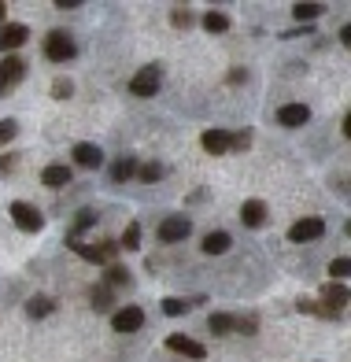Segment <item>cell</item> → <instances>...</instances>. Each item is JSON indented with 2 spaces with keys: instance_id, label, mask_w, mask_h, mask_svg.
I'll list each match as a JSON object with an SVG mask.
<instances>
[{
  "instance_id": "e0dca14e",
  "label": "cell",
  "mask_w": 351,
  "mask_h": 362,
  "mask_svg": "<svg viewBox=\"0 0 351 362\" xmlns=\"http://www.w3.org/2000/svg\"><path fill=\"white\" fill-rule=\"evenodd\" d=\"M229 248H233V237L226 229H211V233H204V240H200V251L211 255V259H215V255H226Z\"/></svg>"
},
{
  "instance_id": "4dcf8cb0",
  "label": "cell",
  "mask_w": 351,
  "mask_h": 362,
  "mask_svg": "<svg viewBox=\"0 0 351 362\" xmlns=\"http://www.w3.org/2000/svg\"><path fill=\"white\" fill-rule=\"evenodd\" d=\"M189 23H193V12H189V8H174V12H170V26L185 30Z\"/></svg>"
},
{
  "instance_id": "52a82bcc",
  "label": "cell",
  "mask_w": 351,
  "mask_h": 362,
  "mask_svg": "<svg viewBox=\"0 0 351 362\" xmlns=\"http://www.w3.org/2000/svg\"><path fill=\"white\" fill-rule=\"evenodd\" d=\"M189 233H193V218H189V215H167L163 222H159L155 237L163 244H182Z\"/></svg>"
},
{
  "instance_id": "83f0119b",
  "label": "cell",
  "mask_w": 351,
  "mask_h": 362,
  "mask_svg": "<svg viewBox=\"0 0 351 362\" xmlns=\"http://www.w3.org/2000/svg\"><path fill=\"white\" fill-rule=\"evenodd\" d=\"M329 278L344 285V281L351 278V259H344V255H340V259H333V263H329Z\"/></svg>"
},
{
  "instance_id": "7402d4cb",
  "label": "cell",
  "mask_w": 351,
  "mask_h": 362,
  "mask_svg": "<svg viewBox=\"0 0 351 362\" xmlns=\"http://www.w3.org/2000/svg\"><path fill=\"white\" fill-rule=\"evenodd\" d=\"M89 303H93V311H111L115 307V292H111V285H93L89 289Z\"/></svg>"
},
{
  "instance_id": "836d02e7",
  "label": "cell",
  "mask_w": 351,
  "mask_h": 362,
  "mask_svg": "<svg viewBox=\"0 0 351 362\" xmlns=\"http://www.w3.org/2000/svg\"><path fill=\"white\" fill-rule=\"evenodd\" d=\"M340 45H344V48H351V23H344V26H340Z\"/></svg>"
},
{
  "instance_id": "74e56055",
  "label": "cell",
  "mask_w": 351,
  "mask_h": 362,
  "mask_svg": "<svg viewBox=\"0 0 351 362\" xmlns=\"http://www.w3.org/2000/svg\"><path fill=\"white\" fill-rule=\"evenodd\" d=\"M4 23H8V4L0 0V26H4Z\"/></svg>"
},
{
  "instance_id": "cb8c5ba5",
  "label": "cell",
  "mask_w": 351,
  "mask_h": 362,
  "mask_svg": "<svg viewBox=\"0 0 351 362\" xmlns=\"http://www.w3.org/2000/svg\"><path fill=\"white\" fill-rule=\"evenodd\" d=\"M52 311H56V300H52V296H30V300H26V314L30 318H48Z\"/></svg>"
},
{
  "instance_id": "277c9868",
  "label": "cell",
  "mask_w": 351,
  "mask_h": 362,
  "mask_svg": "<svg viewBox=\"0 0 351 362\" xmlns=\"http://www.w3.org/2000/svg\"><path fill=\"white\" fill-rule=\"evenodd\" d=\"M8 215H12V222L23 233H41V229H45V215H41V207L26 204V200H15V204L8 207Z\"/></svg>"
},
{
  "instance_id": "7a4b0ae2",
  "label": "cell",
  "mask_w": 351,
  "mask_h": 362,
  "mask_svg": "<svg viewBox=\"0 0 351 362\" xmlns=\"http://www.w3.org/2000/svg\"><path fill=\"white\" fill-rule=\"evenodd\" d=\"M159 85H163V67H159V63H148V67H141L130 78V93L137 100H148V97L159 93Z\"/></svg>"
},
{
  "instance_id": "2e32d148",
  "label": "cell",
  "mask_w": 351,
  "mask_h": 362,
  "mask_svg": "<svg viewBox=\"0 0 351 362\" xmlns=\"http://www.w3.org/2000/svg\"><path fill=\"white\" fill-rule=\"evenodd\" d=\"M70 178H74V170L67 163H48L45 170H41V185L45 189H67Z\"/></svg>"
},
{
  "instance_id": "ac0fdd59",
  "label": "cell",
  "mask_w": 351,
  "mask_h": 362,
  "mask_svg": "<svg viewBox=\"0 0 351 362\" xmlns=\"http://www.w3.org/2000/svg\"><path fill=\"white\" fill-rule=\"evenodd\" d=\"M207 329L215 336H233V333H240V318H233L226 311H215V314L207 318Z\"/></svg>"
},
{
  "instance_id": "e575fe53",
  "label": "cell",
  "mask_w": 351,
  "mask_h": 362,
  "mask_svg": "<svg viewBox=\"0 0 351 362\" xmlns=\"http://www.w3.org/2000/svg\"><path fill=\"white\" fill-rule=\"evenodd\" d=\"M248 144H252V133L248 130H244L240 137H233V148H248Z\"/></svg>"
},
{
  "instance_id": "f546056e",
  "label": "cell",
  "mask_w": 351,
  "mask_h": 362,
  "mask_svg": "<svg viewBox=\"0 0 351 362\" xmlns=\"http://www.w3.org/2000/svg\"><path fill=\"white\" fill-rule=\"evenodd\" d=\"M52 97H56V100H70L74 97V82L70 78H56V82H52Z\"/></svg>"
},
{
  "instance_id": "484cf974",
  "label": "cell",
  "mask_w": 351,
  "mask_h": 362,
  "mask_svg": "<svg viewBox=\"0 0 351 362\" xmlns=\"http://www.w3.org/2000/svg\"><path fill=\"white\" fill-rule=\"evenodd\" d=\"M119 248H122V251H137V248H141V222H130V226H126Z\"/></svg>"
},
{
  "instance_id": "d6a6232c",
  "label": "cell",
  "mask_w": 351,
  "mask_h": 362,
  "mask_svg": "<svg viewBox=\"0 0 351 362\" xmlns=\"http://www.w3.org/2000/svg\"><path fill=\"white\" fill-rule=\"evenodd\" d=\"M93 222H97V215H93V211H78V226H74V237H78L82 229H89Z\"/></svg>"
},
{
  "instance_id": "6da1fadb",
  "label": "cell",
  "mask_w": 351,
  "mask_h": 362,
  "mask_svg": "<svg viewBox=\"0 0 351 362\" xmlns=\"http://www.w3.org/2000/svg\"><path fill=\"white\" fill-rule=\"evenodd\" d=\"M41 48H45L48 63H70L74 56H78V41H74L67 30H48L45 41H41Z\"/></svg>"
},
{
  "instance_id": "30bf717a",
  "label": "cell",
  "mask_w": 351,
  "mask_h": 362,
  "mask_svg": "<svg viewBox=\"0 0 351 362\" xmlns=\"http://www.w3.org/2000/svg\"><path fill=\"white\" fill-rule=\"evenodd\" d=\"M70 159H74V166H82V170H100L104 166V148L89 144V141H78L70 148Z\"/></svg>"
},
{
  "instance_id": "9a60e30c",
  "label": "cell",
  "mask_w": 351,
  "mask_h": 362,
  "mask_svg": "<svg viewBox=\"0 0 351 362\" xmlns=\"http://www.w3.org/2000/svg\"><path fill=\"white\" fill-rule=\"evenodd\" d=\"M348 303H351L348 285H340V281H329V285H322V307H325L329 314H340Z\"/></svg>"
},
{
  "instance_id": "1f68e13d",
  "label": "cell",
  "mask_w": 351,
  "mask_h": 362,
  "mask_svg": "<svg viewBox=\"0 0 351 362\" xmlns=\"http://www.w3.org/2000/svg\"><path fill=\"white\" fill-rule=\"evenodd\" d=\"M15 166H19V155H15V152H4V155H0V174H12Z\"/></svg>"
},
{
  "instance_id": "3957f363",
  "label": "cell",
  "mask_w": 351,
  "mask_h": 362,
  "mask_svg": "<svg viewBox=\"0 0 351 362\" xmlns=\"http://www.w3.org/2000/svg\"><path fill=\"white\" fill-rule=\"evenodd\" d=\"M111 329L119 336H130V333H137V329H144V307H137V303L115 307L111 311Z\"/></svg>"
},
{
  "instance_id": "d590c367",
  "label": "cell",
  "mask_w": 351,
  "mask_h": 362,
  "mask_svg": "<svg viewBox=\"0 0 351 362\" xmlns=\"http://www.w3.org/2000/svg\"><path fill=\"white\" fill-rule=\"evenodd\" d=\"M244 78H248V74H244V70H240V67H237V70H233V74H229V85H240V82H244Z\"/></svg>"
},
{
  "instance_id": "7c38bea8",
  "label": "cell",
  "mask_w": 351,
  "mask_h": 362,
  "mask_svg": "<svg viewBox=\"0 0 351 362\" xmlns=\"http://www.w3.org/2000/svg\"><path fill=\"white\" fill-rule=\"evenodd\" d=\"M200 148H204L207 155H226V152H233V133L229 130H204L200 133Z\"/></svg>"
},
{
  "instance_id": "d4e9b609",
  "label": "cell",
  "mask_w": 351,
  "mask_h": 362,
  "mask_svg": "<svg viewBox=\"0 0 351 362\" xmlns=\"http://www.w3.org/2000/svg\"><path fill=\"white\" fill-rule=\"evenodd\" d=\"M133 278H130V270H126V266H119V263H111V266H104V285H111V289H126V285H130Z\"/></svg>"
},
{
  "instance_id": "f1b7e54d",
  "label": "cell",
  "mask_w": 351,
  "mask_h": 362,
  "mask_svg": "<svg viewBox=\"0 0 351 362\" xmlns=\"http://www.w3.org/2000/svg\"><path fill=\"white\" fill-rule=\"evenodd\" d=\"M15 137H19V122L15 119H0V148L12 144Z\"/></svg>"
},
{
  "instance_id": "ba28073f",
  "label": "cell",
  "mask_w": 351,
  "mask_h": 362,
  "mask_svg": "<svg viewBox=\"0 0 351 362\" xmlns=\"http://www.w3.org/2000/svg\"><path fill=\"white\" fill-rule=\"evenodd\" d=\"M23 78H26L23 56H4V59H0V97H4V93H12Z\"/></svg>"
},
{
  "instance_id": "5b68a950",
  "label": "cell",
  "mask_w": 351,
  "mask_h": 362,
  "mask_svg": "<svg viewBox=\"0 0 351 362\" xmlns=\"http://www.w3.org/2000/svg\"><path fill=\"white\" fill-rule=\"evenodd\" d=\"M285 237H289L292 244H311V240H318V237H325V218H318V215L296 218Z\"/></svg>"
},
{
  "instance_id": "5bb4252c",
  "label": "cell",
  "mask_w": 351,
  "mask_h": 362,
  "mask_svg": "<svg viewBox=\"0 0 351 362\" xmlns=\"http://www.w3.org/2000/svg\"><path fill=\"white\" fill-rule=\"evenodd\" d=\"M240 222H244V226H248V229H263V226H267V222H270V211H267V200H244V204H240Z\"/></svg>"
},
{
  "instance_id": "4fadbf2b",
  "label": "cell",
  "mask_w": 351,
  "mask_h": 362,
  "mask_svg": "<svg viewBox=\"0 0 351 362\" xmlns=\"http://www.w3.org/2000/svg\"><path fill=\"white\" fill-rule=\"evenodd\" d=\"M167 347L174 351V355H185V359H207V347L200 344V340H193V336H185V333H170L167 336Z\"/></svg>"
},
{
  "instance_id": "8d00e7d4",
  "label": "cell",
  "mask_w": 351,
  "mask_h": 362,
  "mask_svg": "<svg viewBox=\"0 0 351 362\" xmlns=\"http://www.w3.org/2000/svg\"><path fill=\"white\" fill-rule=\"evenodd\" d=\"M340 133H344V137H348V141H351V111L344 115V126H340Z\"/></svg>"
},
{
  "instance_id": "4316f807",
  "label": "cell",
  "mask_w": 351,
  "mask_h": 362,
  "mask_svg": "<svg viewBox=\"0 0 351 362\" xmlns=\"http://www.w3.org/2000/svg\"><path fill=\"white\" fill-rule=\"evenodd\" d=\"M193 307H189V300H178V296H167L163 300V314L167 318H182V314H189Z\"/></svg>"
},
{
  "instance_id": "f35d334b",
  "label": "cell",
  "mask_w": 351,
  "mask_h": 362,
  "mask_svg": "<svg viewBox=\"0 0 351 362\" xmlns=\"http://www.w3.org/2000/svg\"><path fill=\"white\" fill-rule=\"evenodd\" d=\"M344 233H348V237H351V222H348V226H344Z\"/></svg>"
},
{
  "instance_id": "8992f818",
  "label": "cell",
  "mask_w": 351,
  "mask_h": 362,
  "mask_svg": "<svg viewBox=\"0 0 351 362\" xmlns=\"http://www.w3.org/2000/svg\"><path fill=\"white\" fill-rule=\"evenodd\" d=\"M70 248L82 255V259H89V263H100V266H111L115 259H119V240H100V244H78L70 237Z\"/></svg>"
},
{
  "instance_id": "9c48e42d",
  "label": "cell",
  "mask_w": 351,
  "mask_h": 362,
  "mask_svg": "<svg viewBox=\"0 0 351 362\" xmlns=\"http://www.w3.org/2000/svg\"><path fill=\"white\" fill-rule=\"evenodd\" d=\"M26 41H30V26L26 23H4V26H0V52L15 56Z\"/></svg>"
},
{
  "instance_id": "8fae6325",
  "label": "cell",
  "mask_w": 351,
  "mask_h": 362,
  "mask_svg": "<svg viewBox=\"0 0 351 362\" xmlns=\"http://www.w3.org/2000/svg\"><path fill=\"white\" fill-rule=\"evenodd\" d=\"M311 122V108L300 100H292V104H281L278 108V126H285V130H300V126Z\"/></svg>"
},
{
  "instance_id": "ffe728a7",
  "label": "cell",
  "mask_w": 351,
  "mask_h": 362,
  "mask_svg": "<svg viewBox=\"0 0 351 362\" xmlns=\"http://www.w3.org/2000/svg\"><path fill=\"white\" fill-rule=\"evenodd\" d=\"M325 15V4H318V0H300V4H292V19L296 23H314V19Z\"/></svg>"
},
{
  "instance_id": "d6986e66",
  "label": "cell",
  "mask_w": 351,
  "mask_h": 362,
  "mask_svg": "<svg viewBox=\"0 0 351 362\" xmlns=\"http://www.w3.org/2000/svg\"><path fill=\"white\" fill-rule=\"evenodd\" d=\"M137 159L133 155H122V159H115V163L108 166V178L115 181V185H122V181H130V178H137Z\"/></svg>"
},
{
  "instance_id": "603a6c76",
  "label": "cell",
  "mask_w": 351,
  "mask_h": 362,
  "mask_svg": "<svg viewBox=\"0 0 351 362\" xmlns=\"http://www.w3.org/2000/svg\"><path fill=\"white\" fill-rule=\"evenodd\" d=\"M167 174V166L159 163V159H148V163L137 166V181H144V185H155V181H163Z\"/></svg>"
},
{
  "instance_id": "44dd1931",
  "label": "cell",
  "mask_w": 351,
  "mask_h": 362,
  "mask_svg": "<svg viewBox=\"0 0 351 362\" xmlns=\"http://www.w3.org/2000/svg\"><path fill=\"white\" fill-rule=\"evenodd\" d=\"M200 26H204L207 34H226V30L233 26V19H229L226 12H215V8H211V12L200 15Z\"/></svg>"
}]
</instances>
